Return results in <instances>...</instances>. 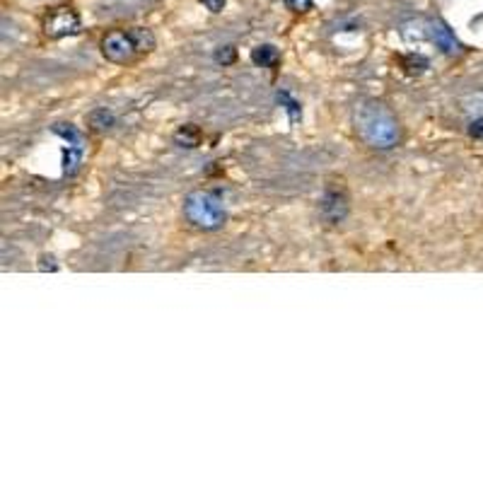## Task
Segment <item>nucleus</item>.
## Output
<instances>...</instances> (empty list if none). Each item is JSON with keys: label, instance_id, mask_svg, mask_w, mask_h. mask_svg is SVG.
<instances>
[{"label": "nucleus", "instance_id": "nucleus-14", "mask_svg": "<svg viewBox=\"0 0 483 483\" xmlns=\"http://www.w3.org/2000/svg\"><path fill=\"white\" fill-rule=\"evenodd\" d=\"M283 5H285L290 13L295 15H305L312 10V5H314V0H283Z\"/></svg>", "mask_w": 483, "mask_h": 483}, {"label": "nucleus", "instance_id": "nucleus-15", "mask_svg": "<svg viewBox=\"0 0 483 483\" xmlns=\"http://www.w3.org/2000/svg\"><path fill=\"white\" fill-rule=\"evenodd\" d=\"M469 135L474 140H483V119H474L469 123Z\"/></svg>", "mask_w": 483, "mask_h": 483}, {"label": "nucleus", "instance_id": "nucleus-2", "mask_svg": "<svg viewBox=\"0 0 483 483\" xmlns=\"http://www.w3.org/2000/svg\"><path fill=\"white\" fill-rule=\"evenodd\" d=\"M181 210H184V217L193 227L205 229V232L220 229L227 220L225 203L213 191H191L184 198Z\"/></svg>", "mask_w": 483, "mask_h": 483}, {"label": "nucleus", "instance_id": "nucleus-3", "mask_svg": "<svg viewBox=\"0 0 483 483\" xmlns=\"http://www.w3.org/2000/svg\"><path fill=\"white\" fill-rule=\"evenodd\" d=\"M99 49H102V56L116 63V66H126L135 56H140L128 29H114V32L104 34L102 41H99Z\"/></svg>", "mask_w": 483, "mask_h": 483}, {"label": "nucleus", "instance_id": "nucleus-16", "mask_svg": "<svg viewBox=\"0 0 483 483\" xmlns=\"http://www.w3.org/2000/svg\"><path fill=\"white\" fill-rule=\"evenodd\" d=\"M198 3L205 5V10H210L213 15H217V13H222V8H225L227 0H198Z\"/></svg>", "mask_w": 483, "mask_h": 483}, {"label": "nucleus", "instance_id": "nucleus-5", "mask_svg": "<svg viewBox=\"0 0 483 483\" xmlns=\"http://www.w3.org/2000/svg\"><path fill=\"white\" fill-rule=\"evenodd\" d=\"M322 217L329 222V225H339L343 222V217L348 215V191L343 188V184H329L324 188L322 196Z\"/></svg>", "mask_w": 483, "mask_h": 483}, {"label": "nucleus", "instance_id": "nucleus-4", "mask_svg": "<svg viewBox=\"0 0 483 483\" xmlns=\"http://www.w3.org/2000/svg\"><path fill=\"white\" fill-rule=\"evenodd\" d=\"M82 29L80 15L75 13L68 5L54 8L49 15L44 17V34L49 39H63V37H75Z\"/></svg>", "mask_w": 483, "mask_h": 483}, {"label": "nucleus", "instance_id": "nucleus-7", "mask_svg": "<svg viewBox=\"0 0 483 483\" xmlns=\"http://www.w3.org/2000/svg\"><path fill=\"white\" fill-rule=\"evenodd\" d=\"M172 140H174V145H179V148L196 150V148H201V143H203V131L196 126V123H184V126H179L172 133Z\"/></svg>", "mask_w": 483, "mask_h": 483}, {"label": "nucleus", "instance_id": "nucleus-11", "mask_svg": "<svg viewBox=\"0 0 483 483\" xmlns=\"http://www.w3.org/2000/svg\"><path fill=\"white\" fill-rule=\"evenodd\" d=\"M128 34H131L138 54H150V51L155 49V34H152L148 27H131Z\"/></svg>", "mask_w": 483, "mask_h": 483}, {"label": "nucleus", "instance_id": "nucleus-8", "mask_svg": "<svg viewBox=\"0 0 483 483\" xmlns=\"http://www.w3.org/2000/svg\"><path fill=\"white\" fill-rule=\"evenodd\" d=\"M251 63L258 68L275 70L280 66V51L273 44H258L251 49Z\"/></svg>", "mask_w": 483, "mask_h": 483}, {"label": "nucleus", "instance_id": "nucleus-1", "mask_svg": "<svg viewBox=\"0 0 483 483\" xmlns=\"http://www.w3.org/2000/svg\"><path fill=\"white\" fill-rule=\"evenodd\" d=\"M356 133L360 135L370 148L390 150L402 138V128L394 116V111L380 99H363L353 111Z\"/></svg>", "mask_w": 483, "mask_h": 483}, {"label": "nucleus", "instance_id": "nucleus-13", "mask_svg": "<svg viewBox=\"0 0 483 483\" xmlns=\"http://www.w3.org/2000/svg\"><path fill=\"white\" fill-rule=\"evenodd\" d=\"M213 61L217 63V66H232V63L237 61V49H234L232 44L217 46L215 54H213Z\"/></svg>", "mask_w": 483, "mask_h": 483}, {"label": "nucleus", "instance_id": "nucleus-9", "mask_svg": "<svg viewBox=\"0 0 483 483\" xmlns=\"http://www.w3.org/2000/svg\"><path fill=\"white\" fill-rule=\"evenodd\" d=\"M275 102L280 104L283 111L288 114V119H290V123H300L302 121V104H300V99L292 97L288 90H278L275 92Z\"/></svg>", "mask_w": 483, "mask_h": 483}, {"label": "nucleus", "instance_id": "nucleus-10", "mask_svg": "<svg viewBox=\"0 0 483 483\" xmlns=\"http://www.w3.org/2000/svg\"><path fill=\"white\" fill-rule=\"evenodd\" d=\"M399 66H402V70L406 75H421L426 73V70L430 68V61L423 54H416V51H411V54H404L397 58Z\"/></svg>", "mask_w": 483, "mask_h": 483}, {"label": "nucleus", "instance_id": "nucleus-6", "mask_svg": "<svg viewBox=\"0 0 483 483\" xmlns=\"http://www.w3.org/2000/svg\"><path fill=\"white\" fill-rule=\"evenodd\" d=\"M430 37H433V41L438 44V49L447 56H455V54H459V49H462V44H459V39L455 37V32H452L443 20L430 22Z\"/></svg>", "mask_w": 483, "mask_h": 483}, {"label": "nucleus", "instance_id": "nucleus-12", "mask_svg": "<svg viewBox=\"0 0 483 483\" xmlns=\"http://www.w3.org/2000/svg\"><path fill=\"white\" fill-rule=\"evenodd\" d=\"M87 123H90L92 131H109V128L114 126V114H111L107 107L92 109L90 114H87Z\"/></svg>", "mask_w": 483, "mask_h": 483}]
</instances>
